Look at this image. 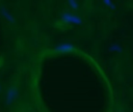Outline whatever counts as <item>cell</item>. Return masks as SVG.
<instances>
[{
	"label": "cell",
	"mask_w": 133,
	"mask_h": 112,
	"mask_svg": "<svg viewBox=\"0 0 133 112\" xmlns=\"http://www.w3.org/2000/svg\"><path fill=\"white\" fill-rule=\"evenodd\" d=\"M61 20L66 24H80L81 19L78 16H75L69 11H64L61 15Z\"/></svg>",
	"instance_id": "cell-1"
},
{
	"label": "cell",
	"mask_w": 133,
	"mask_h": 112,
	"mask_svg": "<svg viewBox=\"0 0 133 112\" xmlns=\"http://www.w3.org/2000/svg\"><path fill=\"white\" fill-rule=\"evenodd\" d=\"M54 51L56 53H69V52L74 51V46L70 43H63V44L56 46L54 48Z\"/></svg>",
	"instance_id": "cell-2"
},
{
	"label": "cell",
	"mask_w": 133,
	"mask_h": 112,
	"mask_svg": "<svg viewBox=\"0 0 133 112\" xmlns=\"http://www.w3.org/2000/svg\"><path fill=\"white\" fill-rule=\"evenodd\" d=\"M17 95H18V90H17V88L11 87V88L7 91V93H6V104H7V105H10V104L17 99Z\"/></svg>",
	"instance_id": "cell-3"
},
{
	"label": "cell",
	"mask_w": 133,
	"mask_h": 112,
	"mask_svg": "<svg viewBox=\"0 0 133 112\" xmlns=\"http://www.w3.org/2000/svg\"><path fill=\"white\" fill-rule=\"evenodd\" d=\"M0 12H1V15L3 16V18H4L8 23H14V22H15V17L11 15L10 11H8L7 8L2 7L1 10H0Z\"/></svg>",
	"instance_id": "cell-4"
},
{
	"label": "cell",
	"mask_w": 133,
	"mask_h": 112,
	"mask_svg": "<svg viewBox=\"0 0 133 112\" xmlns=\"http://www.w3.org/2000/svg\"><path fill=\"white\" fill-rule=\"evenodd\" d=\"M66 1H68L69 6H70L73 10H77V9H78V3H77V0H66Z\"/></svg>",
	"instance_id": "cell-5"
},
{
	"label": "cell",
	"mask_w": 133,
	"mask_h": 112,
	"mask_svg": "<svg viewBox=\"0 0 133 112\" xmlns=\"http://www.w3.org/2000/svg\"><path fill=\"white\" fill-rule=\"evenodd\" d=\"M0 90H1V86H0Z\"/></svg>",
	"instance_id": "cell-6"
}]
</instances>
